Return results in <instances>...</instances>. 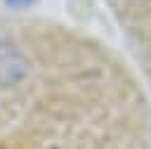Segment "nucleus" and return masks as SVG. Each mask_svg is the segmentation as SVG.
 <instances>
[{
  "label": "nucleus",
  "mask_w": 151,
  "mask_h": 149,
  "mask_svg": "<svg viewBox=\"0 0 151 149\" xmlns=\"http://www.w3.org/2000/svg\"><path fill=\"white\" fill-rule=\"evenodd\" d=\"M26 71V61L19 54L17 47L0 43V85H12L17 83Z\"/></svg>",
  "instance_id": "1"
},
{
  "label": "nucleus",
  "mask_w": 151,
  "mask_h": 149,
  "mask_svg": "<svg viewBox=\"0 0 151 149\" xmlns=\"http://www.w3.org/2000/svg\"><path fill=\"white\" fill-rule=\"evenodd\" d=\"M7 5H12V7H24V5H31L33 0H5Z\"/></svg>",
  "instance_id": "2"
},
{
  "label": "nucleus",
  "mask_w": 151,
  "mask_h": 149,
  "mask_svg": "<svg viewBox=\"0 0 151 149\" xmlns=\"http://www.w3.org/2000/svg\"><path fill=\"white\" fill-rule=\"evenodd\" d=\"M137 2H151V0H137Z\"/></svg>",
  "instance_id": "3"
}]
</instances>
